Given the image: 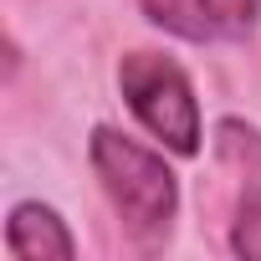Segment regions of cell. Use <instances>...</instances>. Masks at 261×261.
Returning a JSON list of instances; mask_svg holds the SVG:
<instances>
[{"mask_svg": "<svg viewBox=\"0 0 261 261\" xmlns=\"http://www.w3.org/2000/svg\"><path fill=\"white\" fill-rule=\"evenodd\" d=\"M230 251L236 256H261V185H251L236 205L230 220Z\"/></svg>", "mask_w": 261, "mask_h": 261, "instance_id": "5", "label": "cell"}, {"mask_svg": "<svg viewBox=\"0 0 261 261\" xmlns=\"http://www.w3.org/2000/svg\"><path fill=\"white\" fill-rule=\"evenodd\" d=\"M261 0H149V21L190 41H241L256 31Z\"/></svg>", "mask_w": 261, "mask_h": 261, "instance_id": "3", "label": "cell"}, {"mask_svg": "<svg viewBox=\"0 0 261 261\" xmlns=\"http://www.w3.org/2000/svg\"><path fill=\"white\" fill-rule=\"evenodd\" d=\"M118 87H123V102L149 134L190 159L200 154V139H205V123H200V102H195V87L185 77V67L164 51H128L118 62Z\"/></svg>", "mask_w": 261, "mask_h": 261, "instance_id": "2", "label": "cell"}, {"mask_svg": "<svg viewBox=\"0 0 261 261\" xmlns=\"http://www.w3.org/2000/svg\"><path fill=\"white\" fill-rule=\"evenodd\" d=\"M87 159H92V174H97L113 215L134 236V246L159 251L174 230V215H179V179L164 164V154H154L139 139L97 123L92 139H87Z\"/></svg>", "mask_w": 261, "mask_h": 261, "instance_id": "1", "label": "cell"}, {"mask_svg": "<svg viewBox=\"0 0 261 261\" xmlns=\"http://www.w3.org/2000/svg\"><path fill=\"white\" fill-rule=\"evenodd\" d=\"M6 256H16V261H72L77 236L67 230V220L51 205L21 200V205H11V220H6Z\"/></svg>", "mask_w": 261, "mask_h": 261, "instance_id": "4", "label": "cell"}]
</instances>
